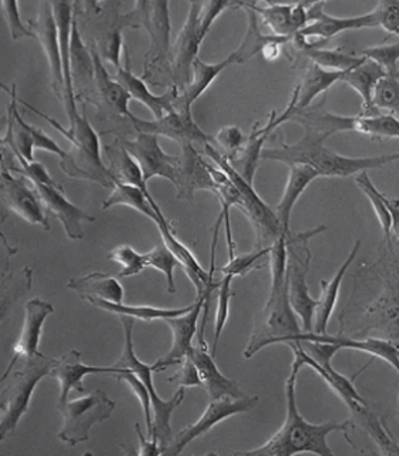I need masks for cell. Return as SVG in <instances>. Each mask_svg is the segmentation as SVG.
Listing matches in <instances>:
<instances>
[{
  "mask_svg": "<svg viewBox=\"0 0 399 456\" xmlns=\"http://www.w3.org/2000/svg\"><path fill=\"white\" fill-rule=\"evenodd\" d=\"M298 363L292 361L291 372L285 381V401H287V418L282 427L275 432L264 445L249 451L235 452L244 456H291L296 453H314L320 456H334L332 449L328 445V435L332 432H348L351 422H324L311 424L299 413L297 403V375Z\"/></svg>",
  "mask_w": 399,
  "mask_h": 456,
  "instance_id": "cell-1",
  "label": "cell"
},
{
  "mask_svg": "<svg viewBox=\"0 0 399 456\" xmlns=\"http://www.w3.org/2000/svg\"><path fill=\"white\" fill-rule=\"evenodd\" d=\"M327 139V135L305 130L303 139L294 144L282 142L275 149H264L261 159L280 161L287 166H310L320 173L321 177H351L399 161V153L378 157L342 156L325 147Z\"/></svg>",
  "mask_w": 399,
  "mask_h": 456,
  "instance_id": "cell-2",
  "label": "cell"
},
{
  "mask_svg": "<svg viewBox=\"0 0 399 456\" xmlns=\"http://www.w3.org/2000/svg\"><path fill=\"white\" fill-rule=\"evenodd\" d=\"M19 102L28 107V110L39 114L43 120L53 126L57 132H61L70 142L71 149L61 159V167L64 175L77 180L97 183L103 185L104 189H113V175L109 166L103 163L100 137L90 125L85 107L82 114H77L73 120L69 121V127H63L54 118H49L47 114L42 113L23 100L19 99Z\"/></svg>",
  "mask_w": 399,
  "mask_h": 456,
  "instance_id": "cell-3",
  "label": "cell"
},
{
  "mask_svg": "<svg viewBox=\"0 0 399 456\" xmlns=\"http://www.w3.org/2000/svg\"><path fill=\"white\" fill-rule=\"evenodd\" d=\"M168 2H135L128 13L121 14V23L127 28H146L150 47L144 54L142 78L153 86H173L170 43L171 23Z\"/></svg>",
  "mask_w": 399,
  "mask_h": 456,
  "instance_id": "cell-4",
  "label": "cell"
},
{
  "mask_svg": "<svg viewBox=\"0 0 399 456\" xmlns=\"http://www.w3.org/2000/svg\"><path fill=\"white\" fill-rule=\"evenodd\" d=\"M56 362L57 358L39 353L19 361L11 370H4L0 379V442L16 431L28 411L33 391L43 377L50 375Z\"/></svg>",
  "mask_w": 399,
  "mask_h": 456,
  "instance_id": "cell-5",
  "label": "cell"
},
{
  "mask_svg": "<svg viewBox=\"0 0 399 456\" xmlns=\"http://www.w3.org/2000/svg\"><path fill=\"white\" fill-rule=\"evenodd\" d=\"M239 2H191L189 16L178 33L171 53L173 85L184 89L191 77L192 63L199 57L200 46L210 32L214 20L225 9L237 7Z\"/></svg>",
  "mask_w": 399,
  "mask_h": 456,
  "instance_id": "cell-6",
  "label": "cell"
},
{
  "mask_svg": "<svg viewBox=\"0 0 399 456\" xmlns=\"http://www.w3.org/2000/svg\"><path fill=\"white\" fill-rule=\"evenodd\" d=\"M305 332L298 324L297 313L289 301V281L280 289H271L267 304L256 318L253 335L244 351V358H253L258 351L273 344L304 341Z\"/></svg>",
  "mask_w": 399,
  "mask_h": 456,
  "instance_id": "cell-7",
  "label": "cell"
},
{
  "mask_svg": "<svg viewBox=\"0 0 399 456\" xmlns=\"http://www.w3.org/2000/svg\"><path fill=\"white\" fill-rule=\"evenodd\" d=\"M200 153L217 164L221 170H224L225 175L232 178V182L239 190L240 199H241L239 210L244 213L253 225L254 232H256V249L271 248L278 240L285 237L275 210H273L268 204L264 203L263 199L254 190L253 184L247 183L228 164L225 157L214 147V144H207L204 149L200 150Z\"/></svg>",
  "mask_w": 399,
  "mask_h": 456,
  "instance_id": "cell-8",
  "label": "cell"
},
{
  "mask_svg": "<svg viewBox=\"0 0 399 456\" xmlns=\"http://www.w3.org/2000/svg\"><path fill=\"white\" fill-rule=\"evenodd\" d=\"M324 232H327V225H320L313 230L289 234L287 237V281L289 301L301 320L304 332L314 331V315L318 305V299L311 297L306 284V275L310 273L313 258L308 241Z\"/></svg>",
  "mask_w": 399,
  "mask_h": 456,
  "instance_id": "cell-9",
  "label": "cell"
},
{
  "mask_svg": "<svg viewBox=\"0 0 399 456\" xmlns=\"http://www.w3.org/2000/svg\"><path fill=\"white\" fill-rule=\"evenodd\" d=\"M121 327L125 331V348L121 354L120 360L116 363V367L127 368L132 370L137 377L142 379V384L149 389L151 403H153V432L150 438L159 442L161 451L167 448L171 441V415L182 405L185 395V388L180 387L173 398L164 401L157 395L153 382V367L147 365L137 358L134 353V344H133V330H134V318L120 315Z\"/></svg>",
  "mask_w": 399,
  "mask_h": 456,
  "instance_id": "cell-10",
  "label": "cell"
},
{
  "mask_svg": "<svg viewBox=\"0 0 399 456\" xmlns=\"http://www.w3.org/2000/svg\"><path fill=\"white\" fill-rule=\"evenodd\" d=\"M63 417V425L57 432V439L70 446L89 441L90 431L94 425L109 419L116 408V403L102 389L87 395L57 405Z\"/></svg>",
  "mask_w": 399,
  "mask_h": 456,
  "instance_id": "cell-11",
  "label": "cell"
},
{
  "mask_svg": "<svg viewBox=\"0 0 399 456\" xmlns=\"http://www.w3.org/2000/svg\"><path fill=\"white\" fill-rule=\"evenodd\" d=\"M216 289L217 287L210 285L204 292V296L197 297L194 305L189 313L164 321L173 334V344H171L170 351L151 365L154 372H163L171 365H180L191 354L192 348H194L192 339L197 334L200 315L204 311L203 324L200 327L199 331L200 335H204V327H206L207 315H208V303H210L211 292Z\"/></svg>",
  "mask_w": 399,
  "mask_h": 456,
  "instance_id": "cell-12",
  "label": "cell"
},
{
  "mask_svg": "<svg viewBox=\"0 0 399 456\" xmlns=\"http://www.w3.org/2000/svg\"><path fill=\"white\" fill-rule=\"evenodd\" d=\"M258 403H260L258 396L248 395L239 399L224 396V398L211 401L203 415L194 424L185 427L184 429L175 435V438L171 439L167 448L164 449L163 455H180L184 451L185 446L190 445V442L199 438L201 435L207 434L211 428L220 424L221 420L234 417L239 413L249 412L258 405Z\"/></svg>",
  "mask_w": 399,
  "mask_h": 456,
  "instance_id": "cell-13",
  "label": "cell"
},
{
  "mask_svg": "<svg viewBox=\"0 0 399 456\" xmlns=\"http://www.w3.org/2000/svg\"><path fill=\"white\" fill-rule=\"evenodd\" d=\"M130 121L139 133H149V134H156L159 137H167V139L177 142L180 146L190 142L192 146H196L199 151L204 149L207 144H214L213 135L206 134L200 128L190 111L175 109V111L166 114L161 118L142 120V118L133 116Z\"/></svg>",
  "mask_w": 399,
  "mask_h": 456,
  "instance_id": "cell-14",
  "label": "cell"
},
{
  "mask_svg": "<svg viewBox=\"0 0 399 456\" xmlns=\"http://www.w3.org/2000/svg\"><path fill=\"white\" fill-rule=\"evenodd\" d=\"M142 168L144 182L154 177L166 178L175 184L177 180L180 157L171 156L161 149L159 135L137 133L135 139H118Z\"/></svg>",
  "mask_w": 399,
  "mask_h": 456,
  "instance_id": "cell-15",
  "label": "cell"
},
{
  "mask_svg": "<svg viewBox=\"0 0 399 456\" xmlns=\"http://www.w3.org/2000/svg\"><path fill=\"white\" fill-rule=\"evenodd\" d=\"M296 92L292 93L291 100L289 106L285 107V110L281 114L277 111H271L268 118L267 125H254L253 132L247 137L244 146L240 149L239 153L230 159L228 164L234 168L240 175H241L247 183L253 184L256 178V168L260 166L261 154H263L264 142H267L271 133L274 132L278 126H281L285 121H289L292 111L296 109Z\"/></svg>",
  "mask_w": 399,
  "mask_h": 456,
  "instance_id": "cell-16",
  "label": "cell"
},
{
  "mask_svg": "<svg viewBox=\"0 0 399 456\" xmlns=\"http://www.w3.org/2000/svg\"><path fill=\"white\" fill-rule=\"evenodd\" d=\"M2 203L6 210L18 214L19 217L30 224L40 225L49 232L47 214L43 210L39 197L33 189L32 183L23 175L14 177L13 173L2 167Z\"/></svg>",
  "mask_w": 399,
  "mask_h": 456,
  "instance_id": "cell-17",
  "label": "cell"
},
{
  "mask_svg": "<svg viewBox=\"0 0 399 456\" xmlns=\"http://www.w3.org/2000/svg\"><path fill=\"white\" fill-rule=\"evenodd\" d=\"M28 28H32L35 39H37L43 52L46 54L50 69V77H52V89H53L57 99L61 100V103H63V63H61L59 33H57L52 2H40L37 18L35 20H28Z\"/></svg>",
  "mask_w": 399,
  "mask_h": 456,
  "instance_id": "cell-18",
  "label": "cell"
},
{
  "mask_svg": "<svg viewBox=\"0 0 399 456\" xmlns=\"http://www.w3.org/2000/svg\"><path fill=\"white\" fill-rule=\"evenodd\" d=\"M325 2L308 4L306 16L308 25L294 37L310 42L311 37H318L320 42H327L339 33L346 30H358V28H378L377 14L374 11L370 13L356 16V18H334L325 13Z\"/></svg>",
  "mask_w": 399,
  "mask_h": 456,
  "instance_id": "cell-19",
  "label": "cell"
},
{
  "mask_svg": "<svg viewBox=\"0 0 399 456\" xmlns=\"http://www.w3.org/2000/svg\"><path fill=\"white\" fill-rule=\"evenodd\" d=\"M32 185L36 194L39 197L45 213L47 216H53L61 221L69 239L75 240V241L82 240L85 235L83 223H93L96 218L86 213L80 207L70 203L64 197L63 187H53V185L40 184V183H32Z\"/></svg>",
  "mask_w": 399,
  "mask_h": 456,
  "instance_id": "cell-20",
  "label": "cell"
},
{
  "mask_svg": "<svg viewBox=\"0 0 399 456\" xmlns=\"http://www.w3.org/2000/svg\"><path fill=\"white\" fill-rule=\"evenodd\" d=\"M178 164L177 180L175 187L177 191V199L183 201H192L196 192L200 190H216L213 175H211L208 161L200 153L196 146L190 142L183 144Z\"/></svg>",
  "mask_w": 399,
  "mask_h": 456,
  "instance_id": "cell-21",
  "label": "cell"
},
{
  "mask_svg": "<svg viewBox=\"0 0 399 456\" xmlns=\"http://www.w3.org/2000/svg\"><path fill=\"white\" fill-rule=\"evenodd\" d=\"M52 304L36 297L25 304V321L21 327L20 337L12 348V360L6 370H11L20 360L32 358L39 354L40 338H42L43 325L50 314H53Z\"/></svg>",
  "mask_w": 399,
  "mask_h": 456,
  "instance_id": "cell-22",
  "label": "cell"
},
{
  "mask_svg": "<svg viewBox=\"0 0 399 456\" xmlns=\"http://www.w3.org/2000/svg\"><path fill=\"white\" fill-rule=\"evenodd\" d=\"M123 368L116 367H97V365H86L82 362V353L71 349L69 353L63 354L57 358L56 365L50 370V377L56 378L61 384V395H59V405L68 403L69 394L71 389L83 394V379L87 375L107 374L116 375L123 372Z\"/></svg>",
  "mask_w": 399,
  "mask_h": 456,
  "instance_id": "cell-23",
  "label": "cell"
},
{
  "mask_svg": "<svg viewBox=\"0 0 399 456\" xmlns=\"http://www.w3.org/2000/svg\"><path fill=\"white\" fill-rule=\"evenodd\" d=\"M52 7H53L54 20H56L57 33H59L61 63H63V104L66 113H68L69 121H71L78 114L70 66L71 28H73V20H75V4H70V2H52Z\"/></svg>",
  "mask_w": 399,
  "mask_h": 456,
  "instance_id": "cell-24",
  "label": "cell"
},
{
  "mask_svg": "<svg viewBox=\"0 0 399 456\" xmlns=\"http://www.w3.org/2000/svg\"><path fill=\"white\" fill-rule=\"evenodd\" d=\"M113 77L127 90L132 99L144 104L153 113L154 118H164L166 114L175 110V103H177L178 97H180V89L177 86H170V87H167V92L161 94V96H156V94L150 92L147 83L133 73L128 61L126 68L121 66V68L116 69Z\"/></svg>",
  "mask_w": 399,
  "mask_h": 456,
  "instance_id": "cell-25",
  "label": "cell"
},
{
  "mask_svg": "<svg viewBox=\"0 0 399 456\" xmlns=\"http://www.w3.org/2000/svg\"><path fill=\"white\" fill-rule=\"evenodd\" d=\"M258 16H261L264 25L282 37H294L308 25L306 7L308 4H247Z\"/></svg>",
  "mask_w": 399,
  "mask_h": 456,
  "instance_id": "cell-26",
  "label": "cell"
},
{
  "mask_svg": "<svg viewBox=\"0 0 399 456\" xmlns=\"http://www.w3.org/2000/svg\"><path fill=\"white\" fill-rule=\"evenodd\" d=\"M190 356L199 370L201 388L206 389L211 401L224 398V396L234 399L247 396L246 392L240 388L237 382L232 381L221 374L217 363L214 362V356L207 351V346H194Z\"/></svg>",
  "mask_w": 399,
  "mask_h": 456,
  "instance_id": "cell-27",
  "label": "cell"
},
{
  "mask_svg": "<svg viewBox=\"0 0 399 456\" xmlns=\"http://www.w3.org/2000/svg\"><path fill=\"white\" fill-rule=\"evenodd\" d=\"M232 64H237L232 53L225 57L224 61H218V63H206L200 57H197L194 63H192L191 77H190L189 85L185 86L184 89L180 90V97H178L177 103H175V109L192 113V104L196 103L201 94L213 85L214 80L225 69L230 68Z\"/></svg>",
  "mask_w": 399,
  "mask_h": 456,
  "instance_id": "cell-28",
  "label": "cell"
},
{
  "mask_svg": "<svg viewBox=\"0 0 399 456\" xmlns=\"http://www.w3.org/2000/svg\"><path fill=\"white\" fill-rule=\"evenodd\" d=\"M387 76H388L387 71L377 61H370L367 57L360 66H356L353 70L346 71L342 82L348 85L351 89L355 90L362 99V110H361L360 116L370 118V116L382 114L374 106V96L378 83L381 82L382 78L387 77Z\"/></svg>",
  "mask_w": 399,
  "mask_h": 456,
  "instance_id": "cell-29",
  "label": "cell"
},
{
  "mask_svg": "<svg viewBox=\"0 0 399 456\" xmlns=\"http://www.w3.org/2000/svg\"><path fill=\"white\" fill-rule=\"evenodd\" d=\"M318 177H321L320 173L314 170L310 166H304V164L289 166V180L285 184L281 200L275 207V214H277L278 220H280L285 237L291 234L289 224H291V214L294 206H296L301 194L308 189V185Z\"/></svg>",
  "mask_w": 399,
  "mask_h": 456,
  "instance_id": "cell-30",
  "label": "cell"
},
{
  "mask_svg": "<svg viewBox=\"0 0 399 456\" xmlns=\"http://www.w3.org/2000/svg\"><path fill=\"white\" fill-rule=\"evenodd\" d=\"M90 52H92L93 63H94V87L99 92L100 97L107 106L110 107L111 110L130 120L134 116L128 109L132 96L113 76L109 75V71L103 66V59L100 56L96 45L93 42Z\"/></svg>",
  "mask_w": 399,
  "mask_h": 456,
  "instance_id": "cell-31",
  "label": "cell"
},
{
  "mask_svg": "<svg viewBox=\"0 0 399 456\" xmlns=\"http://www.w3.org/2000/svg\"><path fill=\"white\" fill-rule=\"evenodd\" d=\"M361 248V240H356L354 244L351 253L346 256V260L342 263L341 267L335 273L334 277L330 281H321L322 287V294L318 299L317 310L314 315V331L317 334H328L327 327L331 318V314L334 313L335 305L338 301V292L341 289L342 278L346 277V271L351 267V264L355 261L358 251Z\"/></svg>",
  "mask_w": 399,
  "mask_h": 456,
  "instance_id": "cell-32",
  "label": "cell"
},
{
  "mask_svg": "<svg viewBox=\"0 0 399 456\" xmlns=\"http://www.w3.org/2000/svg\"><path fill=\"white\" fill-rule=\"evenodd\" d=\"M68 289L82 299L100 298L116 304H121L125 299V289L118 278L104 273L73 277L68 281Z\"/></svg>",
  "mask_w": 399,
  "mask_h": 456,
  "instance_id": "cell-33",
  "label": "cell"
},
{
  "mask_svg": "<svg viewBox=\"0 0 399 456\" xmlns=\"http://www.w3.org/2000/svg\"><path fill=\"white\" fill-rule=\"evenodd\" d=\"M237 7H242V9L246 11L247 19H248V25H247L244 39H242L239 49L232 52L237 64L246 63L247 61H249V59L256 56V54L263 53L264 50L267 49L271 45H275V43H278V45H285V43L291 42V37L265 35V33L261 32L258 14L247 4V2H239Z\"/></svg>",
  "mask_w": 399,
  "mask_h": 456,
  "instance_id": "cell-34",
  "label": "cell"
},
{
  "mask_svg": "<svg viewBox=\"0 0 399 456\" xmlns=\"http://www.w3.org/2000/svg\"><path fill=\"white\" fill-rule=\"evenodd\" d=\"M346 73V71L327 70V69L321 68L318 64L311 61L306 66L303 80L294 90L297 94L296 109L294 110H304L306 107H310L315 97L320 96L321 93L331 89L335 83L342 82Z\"/></svg>",
  "mask_w": 399,
  "mask_h": 456,
  "instance_id": "cell-35",
  "label": "cell"
},
{
  "mask_svg": "<svg viewBox=\"0 0 399 456\" xmlns=\"http://www.w3.org/2000/svg\"><path fill=\"white\" fill-rule=\"evenodd\" d=\"M118 204H123V206L130 207L133 210L139 211L140 214L153 221L154 224L166 218L163 211L160 210V207L157 206L156 201H154L153 197L147 196L146 192L137 189L134 185L114 182L110 196L104 200L102 208L109 210L111 207L118 206Z\"/></svg>",
  "mask_w": 399,
  "mask_h": 456,
  "instance_id": "cell-36",
  "label": "cell"
},
{
  "mask_svg": "<svg viewBox=\"0 0 399 456\" xmlns=\"http://www.w3.org/2000/svg\"><path fill=\"white\" fill-rule=\"evenodd\" d=\"M103 151L109 160V168L113 175L114 182L134 185L137 189L146 192L147 196H151L147 183L144 182V175H142L139 163L134 160L132 154L128 153L120 140L118 139L111 144L104 146Z\"/></svg>",
  "mask_w": 399,
  "mask_h": 456,
  "instance_id": "cell-37",
  "label": "cell"
},
{
  "mask_svg": "<svg viewBox=\"0 0 399 456\" xmlns=\"http://www.w3.org/2000/svg\"><path fill=\"white\" fill-rule=\"evenodd\" d=\"M90 305L96 306L100 310L107 311V313L116 314V315H125V317L134 318V320L142 321H166L168 318L178 317L183 314L189 313L194 303L190 305L183 306V308H160V306L151 305H128V304H116L110 301H104L100 298L85 299Z\"/></svg>",
  "mask_w": 399,
  "mask_h": 456,
  "instance_id": "cell-38",
  "label": "cell"
},
{
  "mask_svg": "<svg viewBox=\"0 0 399 456\" xmlns=\"http://www.w3.org/2000/svg\"><path fill=\"white\" fill-rule=\"evenodd\" d=\"M70 66L75 87L78 85L83 90H89L90 85H94V63L90 47L83 42L76 13L71 28Z\"/></svg>",
  "mask_w": 399,
  "mask_h": 456,
  "instance_id": "cell-39",
  "label": "cell"
},
{
  "mask_svg": "<svg viewBox=\"0 0 399 456\" xmlns=\"http://www.w3.org/2000/svg\"><path fill=\"white\" fill-rule=\"evenodd\" d=\"M318 342H337L341 348L356 349L362 353L370 354V355L381 358L385 362H388L394 370L399 372V351L391 341L384 338H365L354 339L346 335L337 334H321Z\"/></svg>",
  "mask_w": 399,
  "mask_h": 456,
  "instance_id": "cell-40",
  "label": "cell"
},
{
  "mask_svg": "<svg viewBox=\"0 0 399 456\" xmlns=\"http://www.w3.org/2000/svg\"><path fill=\"white\" fill-rule=\"evenodd\" d=\"M351 132L374 139H399V120L385 113L370 118L351 116Z\"/></svg>",
  "mask_w": 399,
  "mask_h": 456,
  "instance_id": "cell-41",
  "label": "cell"
},
{
  "mask_svg": "<svg viewBox=\"0 0 399 456\" xmlns=\"http://www.w3.org/2000/svg\"><path fill=\"white\" fill-rule=\"evenodd\" d=\"M121 14H114L109 25L104 26V30L100 35L99 42H92L96 45L100 56L103 61H110L114 68H121V50H123V36L121 28Z\"/></svg>",
  "mask_w": 399,
  "mask_h": 456,
  "instance_id": "cell-42",
  "label": "cell"
},
{
  "mask_svg": "<svg viewBox=\"0 0 399 456\" xmlns=\"http://www.w3.org/2000/svg\"><path fill=\"white\" fill-rule=\"evenodd\" d=\"M301 53L305 54L313 63L318 64L321 68L332 69L337 71L353 70L365 61L363 56L356 57L353 54H346L341 49L314 47V49L304 50Z\"/></svg>",
  "mask_w": 399,
  "mask_h": 456,
  "instance_id": "cell-43",
  "label": "cell"
},
{
  "mask_svg": "<svg viewBox=\"0 0 399 456\" xmlns=\"http://www.w3.org/2000/svg\"><path fill=\"white\" fill-rule=\"evenodd\" d=\"M356 185L360 187L361 191L367 196L372 204L375 214H377L378 221L381 224L382 232H384L385 240L388 241V246L391 244V228H392V216L388 207L385 204L384 194L375 187L374 183L370 180L367 171H363L361 175L355 177Z\"/></svg>",
  "mask_w": 399,
  "mask_h": 456,
  "instance_id": "cell-44",
  "label": "cell"
},
{
  "mask_svg": "<svg viewBox=\"0 0 399 456\" xmlns=\"http://www.w3.org/2000/svg\"><path fill=\"white\" fill-rule=\"evenodd\" d=\"M33 271L26 267L19 273H12L9 277L4 274L2 281V317H6L7 310L13 305L21 296H25L32 289Z\"/></svg>",
  "mask_w": 399,
  "mask_h": 456,
  "instance_id": "cell-45",
  "label": "cell"
},
{
  "mask_svg": "<svg viewBox=\"0 0 399 456\" xmlns=\"http://www.w3.org/2000/svg\"><path fill=\"white\" fill-rule=\"evenodd\" d=\"M107 258L120 265L121 270L118 273L120 278L134 277V275L142 274V270L147 268L146 254H140L127 244H121V246L111 249Z\"/></svg>",
  "mask_w": 399,
  "mask_h": 456,
  "instance_id": "cell-46",
  "label": "cell"
},
{
  "mask_svg": "<svg viewBox=\"0 0 399 456\" xmlns=\"http://www.w3.org/2000/svg\"><path fill=\"white\" fill-rule=\"evenodd\" d=\"M146 256L147 267H151L163 273L166 281H167V291L170 294H175L177 291L175 284V267L180 265L177 256L171 253V249L164 242H161L159 246L154 247L151 251L146 253Z\"/></svg>",
  "mask_w": 399,
  "mask_h": 456,
  "instance_id": "cell-47",
  "label": "cell"
},
{
  "mask_svg": "<svg viewBox=\"0 0 399 456\" xmlns=\"http://www.w3.org/2000/svg\"><path fill=\"white\" fill-rule=\"evenodd\" d=\"M234 277L232 275H223L220 285H218V301L217 311H216V325H214V341L211 348V355L216 356L217 353L218 341L221 334L224 331L227 324L228 315H230V301H232V282Z\"/></svg>",
  "mask_w": 399,
  "mask_h": 456,
  "instance_id": "cell-48",
  "label": "cell"
},
{
  "mask_svg": "<svg viewBox=\"0 0 399 456\" xmlns=\"http://www.w3.org/2000/svg\"><path fill=\"white\" fill-rule=\"evenodd\" d=\"M374 106L378 111L399 120V82L396 78H382L375 89Z\"/></svg>",
  "mask_w": 399,
  "mask_h": 456,
  "instance_id": "cell-49",
  "label": "cell"
},
{
  "mask_svg": "<svg viewBox=\"0 0 399 456\" xmlns=\"http://www.w3.org/2000/svg\"><path fill=\"white\" fill-rule=\"evenodd\" d=\"M123 370H125L121 374L111 375V378H116L118 381L126 382L132 389L133 394L139 398L142 406V413L146 418L147 431L151 436V432H153V403H151L149 389L132 370H127V368H123Z\"/></svg>",
  "mask_w": 399,
  "mask_h": 456,
  "instance_id": "cell-50",
  "label": "cell"
},
{
  "mask_svg": "<svg viewBox=\"0 0 399 456\" xmlns=\"http://www.w3.org/2000/svg\"><path fill=\"white\" fill-rule=\"evenodd\" d=\"M271 248L254 249L251 253L235 256L234 258L228 261L225 267L220 268L223 275H232V277H244L249 271L261 268L260 261L264 256H270Z\"/></svg>",
  "mask_w": 399,
  "mask_h": 456,
  "instance_id": "cell-51",
  "label": "cell"
},
{
  "mask_svg": "<svg viewBox=\"0 0 399 456\" xmlns=\"http://www.w3.org/2000/svg\"><path fill=\"white\" fill-rule=\"evenodd\" d=\"M361 56L377 61L389 77H395L399 71V42L387 46L367 47L360 52Z\"/></svg>",
  "mask_w": 399,
  "mask_h": 456,
  "instance_id": "cell-52",
  "label": "cell"
},
{
  "mask_svg": "<svg viewBox=\"0 0 399 456\" xmlns=\"http://www.w3.org/2000/svg\"><path fill=\"white\" fill-rule=\"evenodd\" d=\"M214 147L220 151L223 156L230 160L235 154L239 153L240 149L244 146L246 137L242 134L241 128L239 126H224L218 130L217 134L213 135Z\"/></svg>",
  "mask_w": 399,
  "mask_h": 456,
  "instance_id": "cell-53",
  "label": "cell"
},
{
  "mask_svg": "<svg viewBox=\"0 0 399 456\" xmlns=\"http://www.w3.org/2000/svg\"><path fill=\"white\" fill-rule=\"evenodd\" d=\"M0 6L4 9V18H6L7 26H9L12 39H32V37H35L32 28L21 21L18 2L4 0V2L0 4Z\"/></svg>",
  "mask_w": 399,
  "mask_h": 456,
  "instance_id": "cell-54",
  "label": "cell"
},
{
  "mask_svg": "<svg viewBox=\"0 0 399 456\" xmlns=\"http://www.w3.org/2000/svg\"><path fill=\"white\" fill-rule=\"evenodd\" d=\"M374 13L377 14L378 26H381L388 33L387 39L391 36H399V2H378Z\"/></svg>",
  "mask_w": 399,
  "mask_h": 456,
  "instance_id": "cell-55",
  "label": "cell"
},
{
  "mask_svg": "<svg viewBox=\"0 0 399 456\" xmlns=\"http://www.w3.org/2000/svg\"><path fill=\"white\" fill-rule=\"evenodd\" d=\"M168 382L177 385L178 388H191V387H201V379H200L199 370L196 363L191 360V356H187L182 363L180 370L175 372L173 377L168 378Z\"/></svg>",
  "mask_w": 399,
  "mask_h": 456,
  "instance_id": "cell-56",
  "label": "cell"
},
{
  "mask_svg": "<svg viewBox=\"0 0 399 456\" xmlns=\"http://www.w3.org/2000/svg\"><path fill=\"white\" fill-rule=\"evenodd\" d=\"M134 428L135 432H137V436H139L140 439L139 451H137L140 456L163 455L160 444L157 441H153V439L147 441L146 436L142 435V427H140L139 422H135Z\"/></svg>",
  "mask_w": 399,
  "mask_h": 456,
  "instance_id": "cell-57",
  "label": "cell"
},
{
  "mask_svg": "<svg viewBox=\"0 0 399 456\" xmlns=\"http://www.w3.org/2000/svg\"><path fill=\"white\" fill-rule=\"evenodd\" d=\"M385 204L388 207L392 216L391 232L395 237L399 244V200H391L384 196Z\"/></svg>",
  "mask_w": 399,
  "mask_h": 456,
  "instance_id": "cell-58",
  "label": "cell"
},
{
  "mask_svg": "<svg viewBox=\"0 0 399 456\" xmlns=\"http://www.w3.org/2000/svg\"><path fill=\"white\" fill-rule=\"evenodd\" d=\"M394 78H396V80H398V82H399V71H398V73H396V76Z\"/></svg>",
  "mask_w": 399,
  "mask_h": 456,
  "instance_id": "cell-59",
  "label": "cell"
},
{
  "mask_svg": "<svg viewBox=\"0 0 399 456\" xmlns=\"http://www.w3.org/2000/svg\"><path fill=\"white\" fill-rule=\"evenodd\" d=\"M398 374H399V372H398ZM398 410H399V403H398ZM398 412H399V411H398Z\"/></svg>",
  "mask_w": 399,
  "mask_h": 456,
  "instance_id": "cell-60",
  "label": "cell"
}]
</instances>
